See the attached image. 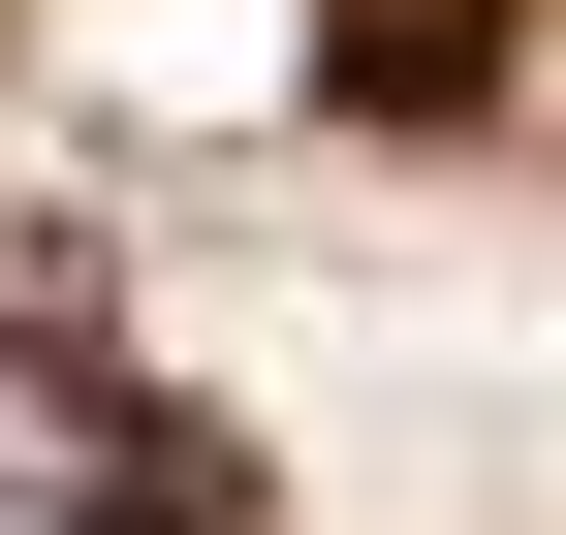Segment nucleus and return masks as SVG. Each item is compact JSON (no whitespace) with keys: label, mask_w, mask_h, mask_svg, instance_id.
Segmentation results:
<instances>
[{"label":"nucleus","mask_w":566,"mask_h":535,"mask_svg":"<svg viewBox=\"0 0 566 535\" xmlns=\"http://www.w3.org/2000/svg\"><path fill=\"white\" fill-rule=\"evenodd\" d=\"M315 95L441 158V126H504V0H315Z\"/></svg>","instance_id":"nucleus-1"}]
</instances>
